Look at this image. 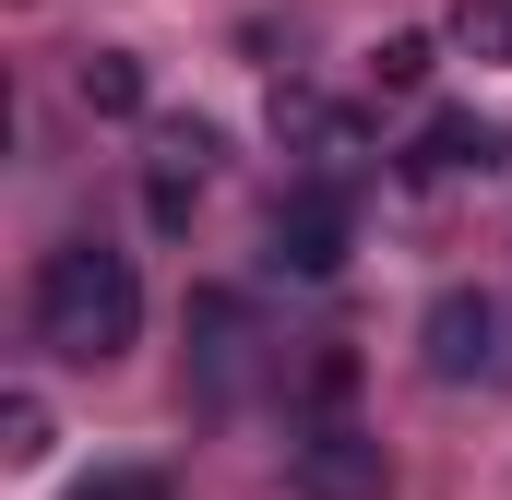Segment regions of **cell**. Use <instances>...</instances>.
<instances>
[{
  "label": "cell",
  "mask_w": 512,
  "mask_h": 500,
  "mask_svg": "<svg viewBox=\"0 0 512 500\" xmlns=\"http://www.w3.org/2000/svg\"><path fill=\"white\" fill-rule=\"evenodd\" d=\"M131 334H143V274H131V250L60 239L48 262H36V346H48V358L108 370Z\"/></svg>",
  "instance_id": "6da1fadb"
},
{
  "label": "cell",
  "mask_w": 512,
  "mask_h": 500,
  "mask_svg": "<svg viewBox=\"0 0 512 500\" xmlns=\"http://www.w3.org/2000/svg\"><path fill=\"white\" fill-rule=\"evenodd\" d=\"M346 250H358V203H346V179H310V191H286L274 203V274H346Z\"/></svg>",
  "instance_id": "7a4b0ae2"
},
{
  "label": "cell",
  "mask_w": 512,
  "mask_h": 500,
  "mask_svg": "<svg viewBox=\"0 0 512 500\" xmlns=\"http://www.w3.org/2000/svg\"><path fill=\"white\" fill-rule=\"evenodd\" d=\"M286 489L298 500H393V453L370 429H346V417H322L310 441H298V465H286Z\"/></svg>",
  "instance_id": "3957f363"
},
{
  "label": "cell",
  "mask_w": 512,
  "mask_h": 500,
  "mask_svg": "<svg viewBox=\"0 0 512 500\" xmlns=\"http://www.w3.org/2000/svg\"><path fill=\"white\" fill-rule=\"evenodd\" d=\"M417 346H429V381H501V298L441 286L429 322H417Z\"/></svg>",
  "instance_id": "277c9868"
},
{
  "label": "cell",
  "mask_w": 512,
  "mask_h": 500,
  "mask_svg": "<svg viewBox=\"0 0 512 500\" xmlns=\"http://www.w3.org/2000/svg\"><path fill=\"white\" fill-rule=\"evenodd\" d=\"M512 143H501V120H477V108H441V120L405 143V179H477V167H501Z\"/></svg>",
  "instance_id": "5b68a950"
},
{
  "label": "cell",
  "mask_w": 512,
  "mask_h": 500,
  "mask_svg": "<svg viewBox=\"0 0 512 500\" xmlns=\"http://www.w3.org/2000/svg\"><path fill=\"white\" fill-rule=\"evenodd\" d=\"M203 167H215V131H203V120H167V131H155V179H143L155 227H191V203H203Z\"/></svg>",
  "instance_id": "8992f818"
},
{
  "label": "cell",
  "mask_w": 512,
  "mask_h": 500,
  "mask_svg": "<svg viewBox=\"0 0 512 500\" xmlns=\"http://www.w3.org/2000/svg\"><path fill=\"white\" fill-rule=\"evenodd\" d=\"M72 96H84L96 120H143V60H131V48H84V60H72Z\"/></svg>",
  "instance_id": "52a82bcc"
},
{
  "label": "cell",
  "mask_w": 512,
  "mask_h": 500,
  "mask_svg": "<svg viewBox=\"0 0 512 500\" xmlns=\"http://www.w3.org/2000/svg\"><path fill=\"white\" fill-rule=\"evenodd\" d=\"M191 334H203V381H215V393L251 370V310H239V298H191Z\"/></svg>",
  "instance_id": "ba28073f"
},
{
  "label": "cell",
  "mask_w": 512,
  "mask_h": 500,
  "mask_svg": "<svg viewBox=\"0 0 512 500\" xmlns=\"http://www.w3.org/2000/svg\"><path fill=\"white\" fill-rule=\"evenodd\" d=\"M453 48L477 72H512V0H453Z\"/></svg>",
  "instance_id": "9c48e42d"
},
{
  "label": "cell",
  "mask_w": 512,
  "mask_h": 500,
  "mask_svg": "<svg viewBox=\"0 0 512 500\" xmlns=\"http://www.w3.org/2000/svg\"><path fill=\"white\" fill-rule=\"evenodd\" d=\"M48 441H60L48 405H36V393H0V465H48Z\"/></svg>",
  "instance_id": "30bf717a"
},
{
  "label": "cell",
  "mask_w": 512,
  "mask_h": 500,
  "mask_svg": "<svg viewBox=\"0 0 512 500\" xmlns=\"http://www.w3.org/2000/svg\"><path fill=\"white\" fill-rule=\"evenodd\" d=\"M370 72H382L393 96H417V84L441 72V48H429V36H382V60H370Z\"/></svg>",
  "instance_id": "8fae6325"
},
{
  "label": "cell",
  "mask_w": 512,
  "mask_h": 500,
  "mask_svg": "<svg viewBox=\"0 0 512 500\" xmlns=\"http://www.w3.org/2000/svg\"><path fill=\"white\" fill-rule=\"evenodd\" d=\"M72 500H179V489H167L155 465H108V477H84Z\"/></svg>",
  "instance_id": "7c38bea8"
}]
</instances>
